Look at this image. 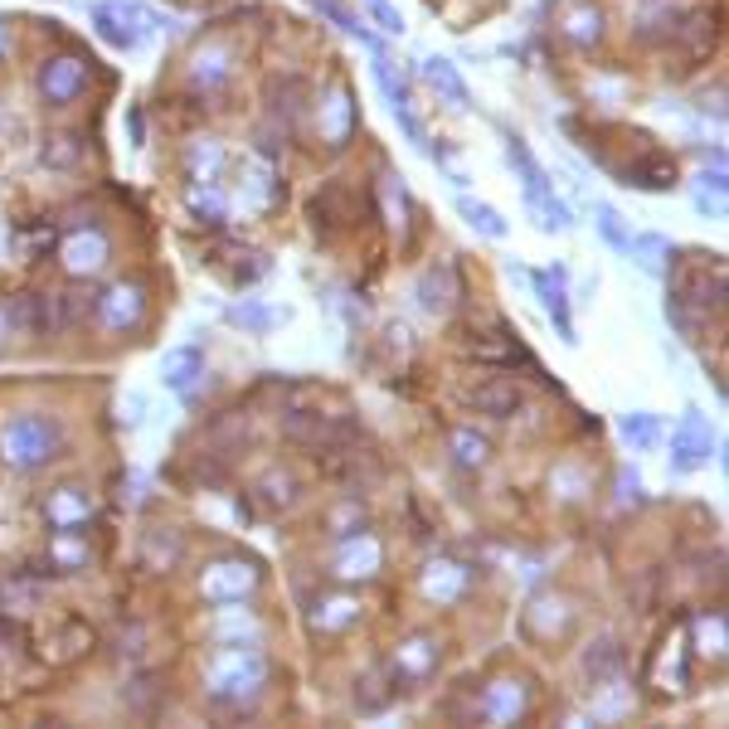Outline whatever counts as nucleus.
I'll return each mask as SVG.
<instances>
[{"mask_svg":"<svg viewBox=\"0 0 729 729\" xmlns=\"http://www.w3.org/2000/svg\"><path fill=\"white\" fill-rule=\"evenodd\" d=\"M68 433L54 413H40V409H24L15 419L0 423V462L10 472H40L49 467L59 453H64Z\"/></svg>","mask_w":729,"mask_h":729,"instance_id":"f257e3e1","label":"nucleus"},{"mask_svg":"<svg viewBox=\"0 0 729 729\" xmlns=\"http://www.w3.org/2000/svg\"><path fill=\"white\" fill-rule=\"evenodd\" d=\"M263 686H267V656L258 647H243V642L219 647L210 656V666H204V696L214 705H229V710L253 700Z\"/></svg>","mask_w":729,"mask_h":729,"instance_id":"f03ea898","label":"nucleus"},{"mask_svg":"<svg viewBox=\"0 0 729 729\" xmlns=\"http://www.w3.org/2000/svg\"><path fill=\"white\" fill-rule=\"evenodd\" d=\"M506 161H510V170H516L520 190H526V204H530L535 224L550 229V234L554 229L559 234H569V229H574V214H569V204L554 194V180L545 176V166L530 156V146L520 137H506Z\"/></svg>","mask_w":729,"mask_h":729,"instance_id":"7ed1b4c3","label":"nucleus"},{"mask_svg":"<svg viewBox=\"0 0 729 729\" xmlns=\"http://www.w3.org/2000/svg\"><path fill=\"white\" fill-rule=\"evenodd\" d=\"M88 20H93L97 40L113 44V49H141L146 34H151L156 24H166L156 10L131 6V0H113V6L103 0V6H88Z\"/></svg>","mask_w":729,"mask_h":729,"instance_id":"20e7f679","label":"nucleus"},{"mask_svg":"<svg viewBox=\"0 0 729 729\" xmlns=\"http://www.w3.org/2000/svg\"><path fill=\"white\" fill-rule=\"evenodd\" d=\"M258 579L263 574L253 559H214V564H204V574H200V593L219 608H239L258 593Z\"/></svg>","mask_w":729,"mask_h":729,"instance_id":"39448f33","label":"nucleus"},{"mask_svg":"<svg viewBox=\"0 0 729 729\" xmlns=\"http://www.w3.org/2000/svg\"><path fill=\"white\" fill-rule=\"evenodd\" d=\"M437 662H443V642L433 637V632H413V637H404L394 647V656H389V690H413L423 686Z\"/></svg>","mask_w":729,"mask_h":729,"instance_id":"423d86ee","label":"nucleus"},{"mask_svg":"<svg viewBox=\"0 0 729 729\" xmlns=\"http://www.w3.org/2000/svg\"><path fill=\"white\" fill-rule=\"evenodd\" d=\"M715 457V433H710V419L700 409H686L680 423L672 429V472L676 477H690V472L710 467Z\"/></svg>","mask_w":729,"mask_h":729,"instance_id":"0eeeda50","label":"nucleus"},{"mask_svg":"<svg viewBox=\"0 0 729 729\" xmlns=\"http://www.w3.org/2000/svg\"><path fill=\"white\" fill-rule=\"evenodd\" d=\"M579 623V608L569 599H559V593H540V599H530V608L520 613V632H526V642H564L569 632Z\"/></svg>","mask_w":729,"mask_h":729,"instance_id":"6e6552de","label":"nucleus"},{"mask_svg":"<svg viewBox=\"0 0 729 729\" xmlns=\"http://www.w3.org/2000/svg\"><path fill=\"white\" fill-rule=\"evenodd\" d=\"M384 569V545H380V535H374L370 526L356 530V535H346L340 540V550L331 559V574L340 583H356V579H374Z\"/></svg>","mask_w":729,"mask_h":729,"instance_id":"1a4fd4ad","label":"nucleus"},{"mask_svg":"<svg viewBox=\"0 0 729 729\" xmlns=\"http://www.w3.org/2000/svg\"><path fill=\"white\" fill-rule=\"evenodd\" d=\"M93 316L107 326V331L127 336L146 321V287L141 283H113L107 292H97V307Z\"/></svg>","mask_w":729,"mask_h":729,"instance_id":"9d476101","label":"nucleus"},{"mask_svg":"<svg viewBox=\"0 0 729 729\" xmlns=\"http://www.w3.org/2000/svg\"><path fill=\"white\" fill-rule=\"evenodd\" d=\"M472 579H477V569L462 564V559H433V564H423V574H419V593L433 608H453V603L467 599Z\"/></svg>","mask_w":729,"mask_h":729,"instance_id":"9b49d317","label":"nucleus"},{"mask_svg":"<svg viewBox=\"0 0 729 729\" xmlns=\"http://www.w3.org/2000/svg\"><path fill=\"white\" fill-rule=\"evenodd\" d=\"M59 263H64L73 277L103 273V267L113 263V239H107L97 224H93V229H73V234L59 243Z\"/></svg>","mask_w":729,"mask_h":729,"instance_id":"f8f14e48","label":"nucleus"},{"mask_svg":"<svg viewBox=\"0 0 729 729\" xmlns=\"http://www.w3.org/2000/svg\"><path fill=\"white\" fill-rule=\"evenodd\" d=\"M526 710H530V686L520 676H496L477 700V715L486 725H520Z\"/></svg>","mask_w":729,"mask_h":729,"instance_id":"ddd939ff","label":"nucleus"},{"mask_svg":"<svg viewBox=\"0 0 729 729\" xmlns=\"http://www.w3.org/2000/svg\"><path fill=\"white\" fill-rule=\"evenodd\" d=\"M530 277V287H535V297H540V307L545 316L554 321V336L564 340V346H579V336H574V316H569V292H564V263H554L550 273H526Z\"/></svg>","mask_w":729,"mask_h":729,"instance_id":"4468645a","label":"nucleus"},{"mask_svg":"<svg viewBox=\"0 0 729 729\" xmlns=\"http://www.w3.org/2000/svg\"><path fill=\"white\" fill-rule=\"evenodd\" d=\"M88 88V64L73 54H59V59H44L40 68V97L49 107H68L73 97Z\"/></svg>","mask_w":729,"mask_h":729,"instance_id":"2eb2a0df","label":"nucleus"},{"mask_svg":"<svg viewBox=\"0 0 729 729\" xmlns=\"http://www.w3.org/2000/svg\"><path fill=\"white\" fill-rule=\"evenodd\" d=\"M613 170H617V186H627V190H672L676 186V161L666 151H656V146H647V137L637 146V161L613 166Z\"/></svg>","mask_w":729,"mask_h":729,"instance_id":"dca6fc26","label":"nucleus"},{"mask_svg":"<svg viewBox=\"0 0 729 729\" xmlns=\"http://www.w3.org/2000/svg\"><path fill=\"white\" fill-rule=\"evenodd\" d=\"M356 127H360L356 93H350L346 83H336V88L326 93V103H321V137H326V146H331V151H340V146H350Z\"/></svg>","mask_w":729,"mask_h":729,"instance_id":"f3484780","label":"nucleus"},{"mask_svg":"<svg viewBox=\"0 0 729 729\" xmlns=\"http://www.w3.org/2000/svg\"><path fill=\"white\" fill-rule=\"evenodd\" d=\"M234 194H239L243 210H267V204H277V200H283V180H277V166L263 161V156L243 161Z\"/></svg>","mask_w":729,"mask_h":729,"instance_id":"a211bd4d","label":"nucleus"},{"mask_svg":"<svg viewBox=\"0 0 729 729\" xmlns=\"http://www.w3.org/2000/svg\"><path fill=\"white\" fill-rule=\"evenodd\" d=\"M6 316H10V336H49L54 331V297H44V292L10 297Z\"/></svg>","mask_w":729,"mask_h":729,"instance_id":"6ab92c4d","label":"nucleus"},{"mask_svg":"<svg viewBox=\"0 0 729 729\" xmlns=\"http://www.w3.org/2000/svg\"><path fill=\"white\" fill-rule=\"evenodd\" d=\"M413 297H419V307L429 316H447L457 302V283H453V267L447 263H429L419 273V283H413Z\"/></svg>","mask_w":729,"mask_h":729,"instance_id":"aec40b11","label":"nucleus"},{"mask_svg":"<svg viewBox=\"0 0 729 729\" xmlns=\"http://www.w3.org/2000/svg\"><path fill=\"white\" fill-rule=\"evenodd\" d=\"M44 520H49V530L88 526L93 520V496L83 492V486H59V492H49V501H44Z\"/></svg>","mask_w":729,"mask_h":729,"instance_id":"412c9836","label":"nucleus"},{"mask_svg":"<svg viewBox=\"0 0 729 729\" xmlns=\"http://www.w3.org/2000/svg\"><path fill=\"white\" fill-rule=\"evenodd\" d=\"M467 404L477 413H486V419H516V413L526 409V394L506 380H486L477 389H467Z\"/></svg>","mask_w":729,"mask_h":729,"instance_id":"4be33fe9","label":"nucleus"},{"mask_svg":"<svg viewBox=\"0 0 729 729\" xmlns=\"http://www.w3.org/2000/svg\"><path fill=\"white\" fill-rule=\"evenodd\" d=\"M49 564L64 569V574L88 569V526H59V530H49Z\"/></svg>","mask_w":729,"mask_h":729,"instance_id":"5701e85b","label":"nucleus"},{"mask_svg":"<svg viewBox=\"0 0 729 729\" xmlns=\"http://www.w3.org/2000/svg\"><path fill=\"white\" fill-rule=\"evenodd\" d=\"M200 374H204L200 346H170L161 356V384L176 389V394H190V389L200 384Z\"/></svg>","mask_w":729,"mask_h":729,"instance_id":"b1692460","label":"nucleus"},{"mask_svg":"<svg viewBox=\"0 0 729 729\" xmlns=\"http://www.w3.org/2000/svg\"><path fill=\"white\" fill-rule=\"evenodd\" d=\"M234 78V49L229 44H204L200 54L190 59V83L194 88H224V83Z\"/></svg>","mask_w":729,"mask_h":729,"instance_id":"393cba45","label":"nucleus"},{"mask_svg":"<svg viewBox=\"0 0 729 729\" xmlns=\"http://www.w3.org/2000/svg\"><path fill=\"white\" fill-rule=\"evenodd\" d=\"M623 662H627L623 642H617V637H599L589 652H583V680H589L593 690H603L608 680L623 676Z\"/></svg>","mask_w":729,"mask_h":729,"instance_id":"a878e982","label":"nucleus"},{"mask_svg":"<svg viewBox=\"0 0 729 729\" xmlns=\"http://www.w3.org/2000/svg\"><path fill=\"white\" fill-rule=\"evenodd\" d=\"M680 24V10L672 6V0H637V15H632V30H637V40L647 44H662L672 40Z\"/></svg>","mask_w":729,"mask_h":729,"instance_id":"bb28decb","label":"nucleus"},{"mask_svg":"<svg viewBox=\"0 0 729 729\" xmlns=\"http://www.w3.org/2000/svg\"><path fill=\"white\" fill-rule=\"evenodd\" d=\"M360 613H364L360 599H350V593H331V599L311 603V627L316 632H346V627L360 623Z\"/></svg>","mask_w":729,"mask_h":729,"instance_id":"cd10ccee","label":"nucleus"},{"mask_svg":"<svg viewBox=\"0 0 729 729\" xmlns=\"http://www.w3.org/2000/svg\"><path fill=\"white\" fill-rule=\"evenodd\" d=\"M447 457H453L457 472H482L486 457H492V443L477 429H453L447 433Z\"/></svg>","mask_w":729,"mask_h":729,"instance_id":"c85d7f7f","label":"nucleus"},{"mask_svg":"<svg viewBox=\"0 0 729 729\" xmlns=\"http://www.w3.org/2000/svg\"><path fill=\"white\" fill-rule=\"evenodd\" d=\"M423 78H429L433 93L447 97L453 107H467L472 103V93H467V83H462V73L453 68V59H423Z\"/></svg>","mask_w":729,"mask_h":729,"instance_id":"c756f323","label":"nucleus"},{"mask_svg":"<svg viewBox=\"0 0 729 729\" xmlns=\"http://www.w3.org/2000/svg\"><path fill=\"white\" fill-rule=\"evenodd\" d=\"M141 559H146V569H176L180 559H186V540H180L170 526L166 530H146Z\"/></svg>","mask_w":729,"mask_h":729,"instance_id":"7c9ffc66","label":"nucleus"},{"mask_svg":"<svg viewBox=\"0 0 729 729\" xmlns=\"http://www.w3.org/2000/svg\"><path fill=\"white\" fill-rule=\"evenodd\" d=\"M559 34H564L569 44H579V49L599 44L603 40V10L599 6H574L564 15V24H559Z\"/></svg>","mask_w":729,"mask_h":729,"instance_id":"2f4dec72","label":"nucleus"},{"mask_svg":"<svg viewBox=\"0 0 729 729\" xmlns=\"http://www.w3.org/2000/svg\"><path fill=\"white\" fill-rule=\"evenodd\" d=\"M617 433L632 443V453H652L656 443H662V419L656 413H647V409H637V413H623L617 419Z\"/></svg>","mask_w":729,"mask_h":729,"instance_id":"473e14b6","label":"nucleus"},{"mask_svg":"<svg viewBox=\"0 0 729 729\" xmlns=\"http://www.w3.org/2000/svg\"><path fill=\"white\" fill-rule=\"evenodd\" d=\"M627 253L637 258L642 273H652V277H662V273H666V258H676V249H672V243H666L662 234H632Z\"/></svg>","mask_w":729,"mask_h":729,"instance_id":"72a5a7b5","label":"nucleus"},{"mask_svg":"<svg viewBox=\"0 0 729 729\" xmlns=\"http://www.w3.org/2000/svg\"><path fill=\"white\" fill-rule=\"evenodd\" d=\"M311 10H316V15H321V20H331L340 34H350V40H360V44L380 49V40H374V34H370V24H364L360 15H350V10L340 6V0H311Z\"/></svg>","mask_w":729,"mask_h":729,"instance_id":"f704fd0d","label":"nucleus"},{"mask_svg":"<svg viewBox=\"0 0 729 729\" xmlns=\"http://www.w3.org/2000/svg\"><path fill=\"white\" fill-rule=\"evenodd\" d=\"M190 180H200V186H219V176H224V146L219 141H200V146H190Z\"/></svg>","mask_w":729,"mask_h":729,"instance_id":"c9c22d12","label":"nucleus"},{"mask_svg":"<svg viewBox=\"0 0 729 729\" xmlns=\"http://www.w3.org/2000/svg\"><path fill=\"white\" fill-rule=\"evenodd\" d=\"M93 307H97L93 292H78V287H73V292H59V297H54V326H59V331H73V326L88 321Z\"/></svg>","mask_w":729,"mask_h":729,"instance_id":"e433bc0d","label":"nucleus"},{"mask_svg":"<svg viewBox=\"0 0 729 729\" xmlns=\"http://www.w3.org/2000/svg\"><path fill=\"white\" fill-rule=\"evenodd\" d=\"M457 214L467 219V224L477 229V234H486V239H506V234H510V224H506V219L492 210V204L467 200V194H457Z\"/></svg>","mask_w":729,"mask_h":729,"instance_id":"4c0bfd02","label":"nucleus"},{"mask_svg":"<svg viewBox=\"0 0 729 729\" xmlns=\"http://www.w3.org/2000/svg\"><path fill=\"white\" fill-rule=\"evenodd\" d=\"M229 321L243 326V331H249V336H267V331H273V326H277V311H267L263 302L243 297V302H234V307H229Z\"/></svg>","mask_w":729,"mask_h":729,"instance_id":"58836bf2","label":"nucleus"},{"mask_svg":"<svg viewBox=\"0 0 729 729\" xmlns=\"http://www.w3.org/2000/svg\"><path fill=\"white\" fill-rule=\"evenodd\" d=\"M593 214H599L593 224H599V234H603L608 249H613V253H627V243H632V224H627V219L617 214L613 204H593Z\"/></svg>","mask_w":729,"mask_h":729,"instance_id":"ea45409f","label":"nucleus"},{"mask_svg":"<svg viewBox=\"0 0 729 729\" xmlns=\"http://www.w3.org/2000/svg\"><path fill=\"white\" fill-rule=\"evenodd\" d=\"M78 161H83V137L78 131H59V137H49V146H44L49 170H73Z\"/></svg>","mask_w":729,"mask_h":729,"instance_id":"a19ab883","label":"nucleus"},{"mask_svg":"<svg viewBox=\"0 0 729 729\" xmlns=\"http://www.w3.org/2000/svg\"><path fill=\"white\" fill-rule=\"evenodd\" d=\"M258 501L273 506V510L292 506L297 501V477H292V472H267V477H258Z\"/></svg>","mask_w":729,"mask_h":729,"instance_id":"79ce46f5","label":"nucleus"},{"mask_svg":"<svg viewBox=\"0 0 729 729\" xmlns=\"http://www.w3.org/2000/svg\"><path fill=\"white\" fill-rule=\"evenodd\" d=\"M696 652L715 656V662L725 656V613H720V608H715V613H700V617H696Z\"/></svg>","mask_w":729,"mask_h":729,"instance_id":"37998d69","label":"nucleus"},{"mask_svg":"<svg viewBox=\"0 0 729 729\" xmlns=\"http://www.w3.org/2000/svg\"><path fill=\"white\" fill-rule=\"evenodd\" d=\"M374 83H380V93H384V103H389V107L409 103V88H404V78H394V59H389L384 49H374Z\"/></svg>","mask_w":729,"mask_h":729,"instance_id":"c03bdc74","label":"nucleus"},{"mask_svg":"<svg viewBox=\"0 0 729 729\" xmlns=\"http://www.w3.org/2000/svg\"><path fill=\"white\" fill-rule=\"evenodd\" d=\"M666 321L676 326L680 340H700V311L686 307V302L676 297V292H666Z\"/></svg>","mask_w":729,"mask_h":729,"instance_id":"a18cd8bd","label":"nucleus"},{"mask_svg":"<svg viewBox=\"0 0 729 729\" xmlns=\"http://www.w3.org/2000/svg\"><path fill=\"white\" fill-rule=\"evenodd\" d=\"M186 200H190V210L200 214V219H210V224H224V200H219V186H194L186 190Z\"/></svg>","mask_w":729,"mask_h":729,"instance_id":"49530a36","label":"nucleus"},{"mask_svg":"<svg viewBox=\"0 0 729 729\" xmlns=\"http://www.w3.org/2000/svg\"><path fill=\"white\" fill-rule=\"evenodd\" d=\"M311 214H316V224H346V186H326L321 194H316V204H311Z\"/></svg>","mask_w":729,"mask_h":729,"instance_id":"de8ad7c7","label":"nucleus"},{"mask_svg":"<svg viewBox=\"0 0 729 729\" xmlns=\"http://www.w3.org/2000/svg\"><path fill=\"white\" fill-rule=\"evenodd\" d=\"M550 486H554V496H559V501H579V496L589 492V477H583L579 467H554Z\"/></svg>","mask_w":729,"mask_h":729,"instance_id":"09e8293b","label":"nucleus"},{"mask_svg":"<svg viewBox=\"0 0 729 729\" xmlns=\"http://www.w3.org/2000/svg\"><path fill=\"white\" fill-rule=\"evenodd\" d=\"M364 6H370V20L380 24L384 34H404V15H399V10L389 6V0H364Z\"/></svg>","mask_w":729,"mask_h":729,"instance_id":"8fccbe9b","label":"nucleus"},{"mask_svg":"<svg viewBox=\"0 0 729 729\" xmlns=\"http://www.w3.org/2000/svg\"><path fill=\"white\" fill-rule=\"evenodd\" d=\"M696 210H700V214H715V219H720V214H725V190H715V186H700V180H696Z\"/></svg>","mask_w":729,"mask_h":729,"instance_id":"3c124183","label":"nucleus"},{"mask_svg":"<svg viewBox=\"0 0 729 729\" xmlns=\"http://www.w3.org/2000/svg\"><path fill=\"white\" fill-rule=\"evenodd\" d=\"M617 501H642V477H637V467H623L617 472Z\"/></svg>","mask_w":729,"mask_h":729,"instance_id":"603ef678","label":"nucleus"},{"mask_svg":"<svg viewBox=\"0 0 729 729\" xmlns=\"http://www.w3.org/2000/svg\"><path fill=\"white\" fill-rule=\"evenodd\" d=\"M15 637H20L15 623H10V617L0 613V656H10V652H15Z\"/></svg>","mask_w":729,"mask_h":729,"instance_id":"864d4df0","label":"nucleus"},{"mask_svg":"<svg viewBox=\"0 0 729 729\" xmlns=\"http://www.w3.org/2000/svg\"><path fill=\"white\" fill-rule=\"evenodd\" d=\"M127 127H131V146H146V131H141V113H137V107L127 113Z\"/></svg>","mask_w":729,"mask_h":729,"instance_id":"5fc2aeb1","label":"nucleus"},{"mask_svg":"<svg viewBox=\"0 0 729 729\" xmlns=\"http://www.w3.org/2000/svg\"><path fill=\"white\" fill-rule=\"evenodd\" d=\"M6 336H10V316H6V302H0V346H6Z\"/></svg>","mask_w":729,"mask_h":729,"instance_id":"6e6d98bb","label":"nucleus"},{"mask_svg":"<svg viewBox=\"0 0 729 729\" xmlns=\"http://www.w3.org/2000/svg\"><path fill=\"white\" fill-rule=\"evenodd\" d=\"M0 49H6V24H0Z\"/></svg>","mask_w":729,"mask_h":729,"instance_id":"4d7b16f0","label":"nucleus"}]
</instances>
